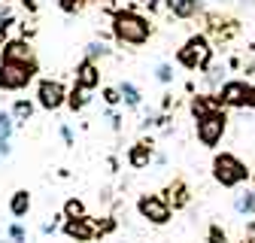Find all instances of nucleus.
<instances>
[{
	"instance_id": "f257e3e1",
	"label": "nucleus",
	"mask_w": 255,
	"mask_h": 243,
	"mask_svg": "<svg viewBox=\"0 0 255 243\" xmlns=\"http://www.w3.org/2000/svg\"><path fill=\"white\" fill-rule=\"evenodd\" d=\"M149 34H152V24L140 12L122 9V12L113 15V37L119 43H125V46H143L149 40Z\"/></svg>"
},
{
	"instance_id": "f03ea898",
	"label": "nucleus",
	"mask_w": 255,
	"mask_h": 243,
	"mask_svg": "<svg viewBox=\"0 0 255 243\" xmlns=\"http://www.w3.org/2000/svg\"><path fill=\"white\" fill-rule=\"evenodd\" d=\"M213 179L222 189H237L249 179V167L234 155V152H219L213 158Z\"/></svg>"
},
{
	"instance_id": "7ed1b4c3",
	"label": "nucleus",
	"mask_w": 255,
	"mask_h": 243,
	"mask_svg": "<svg viewBox=\"0 0 255 243\" xmlns=\"http://www.w3.org/2000/svg\"><path fill=\"white\" fill-rule=\"evenodd\" d=\"M176 61L185 67V70H207L210 67V61H213V46L204 34H195V37H188L185 46L176 52Z\"/></svg>"
},
{
	"instance_id": "20e7f679",
	"label": "nucleus",
	"mask_w": 255,
	"mask_h": 243,
	"mask_svg": "<svg viewBox=\"0 0 255 243\" xmlns=\"http://www.w3.org/2000/svg\"><path fill=\"white\" fill-rule=\"evenodd\" d=\"M195 131H198V140L204 146H219L222 137H225V131H228V116H225V110H213V113L195 119Z\"/></svg>"
},
{
	"instance_id": "39448f33",
	"label": "nucleus",
	"mask_w": 255,
	"mask_h": 243,
	"mask_svg": "<svg viewBox=\"0 0 255 243\" xmlns=\"http://www.w3.org/2000/svg\"><path fill=\"white\" fill-rule=\"evenodd\" d=\"M37 73V64H18V61L0 58V91H21Z\"/></svg>"
},
{
	"instance_id": "423d86ee",
	"label": "nucleus",
	"mask_w": 255,
	"mask_h": 243,
	"mask_svg": "<svg viewBox=\"0 0 255 243\" xmlns=\"http://www.w3.org/2000/svg\"><path fill=\"white\" fill-rule=\"evenodd\" d=\"M137 213L149 222V225H167L173 216V207L167 204L164 195H140L137 201Z\"/></svg>"
},
{
	"instance_id": "0eeeda50",
	"label": "nucleus",
	"mask_w": 255,
	"mask_h": 243,
	"mask_svg": "<svg viewBox=\"0 0 255 243\" xmlns=\"http://www.w3.org/2000/svg\"><path fill=\"white\" fill-rule=\"evenodd\" d=\"M219 104L222 107H231V110H243L252 104V85L243 82V79H228L225 85L219 88Z\"/></svg>"
},
{
	"instance_id": "6e6552de",
	"label": "nucleus",
	"mask_w": 255,
	"mask_h": 243,
	"mask_svg": "<svg viewBox=\"0 0 255 243\" xmlns=\"http://www.w3.org/2000/svg\"><path fill=\"white\" fill-rule=\"evenodd\" d=\"M67 98H70V91L64 88V82H58V79H43L37 85V104L43 110H58V107L67 104Z\"/></svg>"
},
{
	"instance_id": "1a4fd4ad",
	"label": "nucleus",
	"mask_w": 255,
	"mask_h": 243,
	"mask_svg": "<svg viewBox=\"0 0 255 243\" xmlns=\"http://www.w3.org/2000/svg\"><path fill=\"white\" fill-rule=\"evenodd\" d=\"M0 52H3V61H18V64H37L34 49H30V43H27V40H6Z\"/></svg>"
},
{
	"instance_id": "9d476101",
	"label": "nucleus",
	"mask_w": 255,
	"mask_h": 243,
	"mask_svg": "<svg viewBox=\"0 0 255 243\" xmlns=\"http://www.w3.org/2000/svg\"><path fill=\"white\" fill-rule=\"evenodd\" d=\"M64 234H67L70 240H76V243H88L94 234H98V225H94L88 216L85 219H67L64 222Z\"/></svg>"
},
{
	"instance_id": "9b49d317",
	"label": "nucleus",
	"mask_w": 255,
	"mask_h": 243,
	"mask_svg": "<svg viewBox=\"0 0 255 243\" xmlns=\"http://www.w3.org/2000/svg\"><path fill=\"white\" fill-rule=\"evenodd\" d=\"M161 195L167 198V204H170L173 210H185V207H188V201H191V192H188V186H185L182 179L167 182V189H164Z\"/></svg>"
},
{
	"instance_id": "f8f14e48",
	"label": "nucleus",
	"mask_w": 255,
	"mask_h": 243,
	"mask_svg": "<svg viewBox=\"0 0 255 243\" xmlns=\"http://www.w3.org/2000/svg\"><path fill=\"white\" fill-rule=\"evenodd\" d=\"M155 158V146L149 143V140H140V143H134L131 149H128V164L131 167H149V161Z\"/></svg>"
},
{
	"instance_id": "ddd939ff",
	"label": "nucleus",
	"mask_w": 255,
	"mask_h": 243,
	"mask_svg": "<svg viewBox=\"0 0 255 243\" xmlns=\"http://www.w3.org/2000/svg\"><path fill=\"white\" fill-rule=\"evenodd\" d=\"M76 85H82V88H98L101 85V67L98 64H94V61H82V64L76 67Z\"/></svg>"
},
{
	"instance_id": "4468645a",
	"label": "nucleus",
	"mask_w": 255,
	"mask_h": 243,
	"mask_svg": "<svg viewBox=\"0 0 255 243\" xmlns=\"http://www.w3.org/2000/svg\"><path fill=\"white\" fill-rule=\"evenodd\" d=\"M164 6L176 18H195L201 12V0H164Z\"/></svg>"
},
{
	"instance_id": "2eb2a0df",
	"label": "nucleus",
	"mask_w": 255,
	"mask_h": 243,
	"mask_svg": "<svg viewBox=\"0 0 255 243\" xmlns=\"http://www.w3.org/2000/svg\"><path fill=\"white\" fill-rule=\"evenodd\" d=\"M30 204H34V201H30V192H27V189H18V192H12V198H9V213H12L15 219H24L27 213H30Z\"/></svg>"
},
{
	"instance_id": "dca6fc26",
	"label": "nucleus",
	"mask_w": 255,
	"mask_h": 243,
	"mask_svg": "<svg viewBox=\"0 0 255 243\" xmlns=\"http://www.w3.org/2000/svg\"><path fill=\"white\" fill-rule=\"evenodd\" d=\"M234 213L237 216H255V189H243L234 195Z\"/></svg>"
},
{
	"instance_id": "f3484780",
	"label": "nucleus",
	"mask_w": 255,
	"mask_h": 243,
	"mask_svg": "<svg viewBox=\"0 0 255 243\" xmlns=\"http://www.w3.org/2000/svg\"><path fill=\"white\" fill-rule=\"evenodd\" d=\"M119 91H122V101H125V107H131V110H140L143 107V91L134 85V82H119Z\"/></svg>"
},
{
	"instance_id": "a211bd4d",
	"label": "nucleus",
	"mask_w": 255,
	"mask_h": 243,
	"mask_svg": "<svg viewBox=\"0 0 255 243\" xmlns=\"http://www.w3.org/2000/svg\"><path fill=\"white\" fill-rule=\"evenodd\" d=\"M88 101H91V88L73 85V91H70V98H67V107H70L73 113H79V110H85V107H88Z\"/></svg>"
},
{
	"instance_id": "6ab92c4d",
	"label": "nucleus",
	"mask_w": 255,
	"mask_h": 243,
	"mask_svg": "<svg viewBox=\"0 0 255 243\" xmlns=\"http://www.w3.org/2000/svg\"><path fill=\"white\" fill-rule=\"evenodd\" d=\"M225 73H228V67L225 64H210L207 67V73H204V79H207V85L210 88H222L228 79H225Z\"/></svg>"
},
{
	"instance_id": "aec40b11",
	"label": "nucleus",
	"mask_w": 255,
	"mask_h": 243,
	"mask_svg": "<svg viewBox=\"0 0 255 243\" xmlns=\"http://www.w3.org/2000/svg\"><path fill=\"white\" fill-rule=\"evenodd\" d=\"M15 116L12 113H6V110H0V143L3 140H12V131H15Z\"/></svg>"
},
{
	"instance_id": "412c9836",
	"label": "nucleus",
	"mask_w": 255,
	"mask_h": 243,
	"mask_svg": "<svg viewBox=\"0 0 255 243\" xmlns=\"http://www.w3.org/2000/svg\"><path fill=\"white\" fill-rule=\"evenodd\" d=\"M216 101H219V98H195V101H191V116L201 119V116H207V113L219 110V107H216Z\"/></svg>"
},
{
	"instance_id": "4be33fe9",
	"label": "nucleus",
	"mask_w": 255,
	"mask_h": 243,
	"mask_svg": "<svg viewBox=\"0 0 255 243\" xmlns=\"http://www.w3.org/2000/svg\"><path fill=\"white\" fill-rule=\"evenodd\" d=\"M88 213H85V204L79 198H70L67 204H64V219H85Z\"/></svg>"
},
{
	"instance_id": "5701e85b",
	"label": "nucleus",
	"mask_w": 255,
	"mask_h": 243,
	"mask_svg": "<svg viewBox=\"0 0 255 243\" xmlns=\"http://www.w3.org/2000/svg\"><path fill=\"white\" fill-rule=\"evenodd\" d=\"M110 55V46L104 43V40H91L88 46H85V58L88 61H98V58H107Z\"/></svg>"
},
{
	"instance_id": "b1692460",
	"label": "nucleus",
	"mask_w": 255,
	"mask_h": 243,
	"mask_svg": "<svg viewBox=\"0 0 255 243\" xmlns=\"http://www.w3.org/2000/svg\"><path fill=\"white\" fill-rule=\"evenodd\" d=\"M12 116H15L18 125H24V122L34 116V104H30V101H15L12 104Z\"/></svg>"
},
{
	"instance_id": "393cba45",
	"label": "nucleus",
	"mask_w": 255,
	"mask_h": 243,
	"mask_svg": "<svg viewBox=\"0 0 255 243\" xmlns=\"http://www.w3.org/2000/svg\"><path fill=\"white\" fill-rule=\"evenodd\" d=\"M155 79L161 85H170L173 82V67L167 64V61H161V64H155Z\"/></svg>"
},
{
	"instance_id": "a878e982",
	"label": "nucleus",
	"mask_w": 255,
	"mask_h": 243,
	"mask_svg": "<svg viewBox=\"0 0 255 243\" xmlns=\"http://www.w3.org/2000/svg\"><path fill=\"white\" fill-rule=\"evenodd\" d=\"M6 237H9L12 243H27V231H24V225H18V222H12V225L6 228Z\"/></svg>"
},
{
	"instance_id": "bb28decb",
	"label": "nucleus",
	"mask_w": 255,
	"mask_h": 243,
	"mask_svg": "<svg viewBox=\"0 0 255 243\" xmlns=\"http://www.w3.org/2000/svg\"><path fill=\"white\" fill-rule=\"evenodd\" d=\"M228 240V234L222 231V225H210V231H207V243H225Z\"/></svg>"
},
{
	"instance_id": "cd10ccee",
	"label": "nucleus",
	"mask_w": 255,
	"mask_h": 243,
	"mask_svg": "<svg viewBox=\"0 0 255 243\" xmlns=\"http://www.w3.org/2000/svg\"><path fill=\"white\" fill-rule=\"evenodd\" d=\"M104 101H107L110 107L122 104V91H119V85H116V88H104Z\"/></svg>"
},
{
	"instance_id": "c85d7f7f",
	"label": "nucleus",
	"mask_w": 255,
	"mask_h": 243,
	"mask_svg": "<svg viewBox=\"0 0 255 243\" xmlns=\"http://www.w3.org/2000/svg\"><path fill=\"white\" fill-rule=\"evenodd\" d=\"M61 140H64V146H73L76 140H73V131L67 128V125H61Z\"/></svg>"
},
{
	"instance_id": "c756f323",
	"label": "nucleus",
	"mask_w": 255,
	"mask_h": 243,
	"mask_svg": "<svg viewBox=\"0 0 255 243\" xmlns=\"http://www.w3.org/2000/svg\"><path fill=\"white\" fill-rule=\"evenodd\" d=\"M12 155V140H3L0 143V158H9Z\"/></svg>"
},
{
	"instance_id": "7c9ffc66",
	"label": "nucleus",
	"mask_w": 255,
	"mask_h": 243,
	"mask_svg": "<svg viewBox=\"0 0 255 243\" xmlns=\"http://www.w3.org/2000/svg\"><path fill=\"white\" fill-rule=\"evenodd\" d=\"M107 119H110V128H113V131H119V128H122V119H119L116 113H110Z\"/></svg>"
},
{
	"instance_id": "2f4dec72",
	"label": "nucleus",
	"mask_w": 255,
	"mask_h": 243,
	"mask_svg": "<svg viewBox=\"0 0 255 243\" xmlns=\"http://www.w3.org/2000/svg\"><path fill=\"white\" fill-rule=\"evenodd\" d=\"M246 240H249V243H255V219L246 225Z\"/></svg>"
},
{
	"instance_id": "473e14b6",
	"label": "nucleus",
	"mask_w": 255,
	"mask_h": 243,
	"mask_svg": "<svg viewBox=\"0 0 255 243\" xmlns=\"http://www.w3.org/2000/svg\"><path fill=\"white\" fill-rule=\"evenodd\" d=\"M61 9L64 12H73L76 9V0H61Z\"/></svg>"
},
{
	"instance_id": "72a5a7b5",
	"label": "nucleus",
	"mask_w": 255,
	"mask_h": 243,
	"mask_svg": "<svg viewBox=\"0 0 255 243\" xmlns=\"http://www.w3.org/2000/svg\"><path fill=\"white\" fill-rule=\"evenodd\" d=\"M55 228H58L55 222H43V225H40V231H43V234H55Z\"/></svg>"
},
{
	"instance_id": "f704fd0d",
	"label": "nucleus",
	"mask_w": 255,
	"mask_h": 243,
	"mask_svg": "<svg viewBox=\"0 0 255 243\" xmlns=\"http://www.w3.org/2000/svg\"><path fill=\"white\" fill-rule=\"evenodd\" d=\"M240 3H246V6H255V0H240Z\"/></svg>"
},
{
	"instance_id": "c9c22d12",
	"label": "nucleus",
	"mask_w": 255,
	"mask_h": 243,
	"mask_svg": "<svg viewBox=\"0 0 255 243\" xmlns=\"http://www.w3.org/2000/svg\"><path fill=\"white\" fill-rule=\"evenodd\" d=\"M249 107H255V85H252V104H249Z\"/></svg>"
},
{
	"instance_id": "e433bc0d",
	"label": "nucleus",
	"mask_w": 255,
	"mask_h": 243,
	"mask_svg": "<svg viewBox=\"0 0 255 243\" xmlns=\"http://www.w3.org/2000/svg\"><path fill=\"white\" fill-rule=\"evenodd\" d=\"M0 243H3V240H0Z\"/></svg>"
},
{
	"instance_id": "4c0bfd02",
	"label": "nucleus",
	"mask_w": 255,
	"mask_h": 243,
	"mask_svg": "<svg viewBox=\"0 0 255 243\" xmlns=\"http://www.w3.org/2000/svg\"><path fill=\"white\" fill-rule=\"evenodd\" d=\"M252 189H255V186H252Z\"/></svg>"
}]
</instances>
